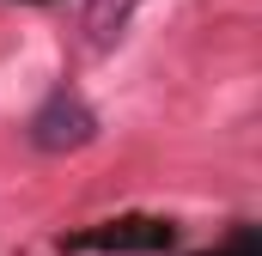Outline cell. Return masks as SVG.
<instances>
[{"mask_svg": "<svg viewBox=\"0 0 262 256\" xmlns=\"http://www.w3.org/2000/svg\"><path fill=\"white\" fill-rule=\"evenodd\" d=\"M207 256H262V238H256V226H232V238H226L220 250H207Z\"/></svg>", "mask_w": 262, "mask_h": 256, "instance_id": "277c9868", "label": "cell"}, {"mask_svg": "<svg viewBox=\"0 0 262 256\" xmlns=\"http://www.w3.org/2000/svg\"><path fill=\"white\" fill-rule=\"evenodd\" d=\"M146 0H85V12H79V31H85V43L92 49H110L122 31H128V18L140 12Z\"/></svg>", "mask_w": 262, "mask_h": 256, "instance_id": "3957f363", "label": "cell"}, {"mask_svg": "<svg viewBox=\"0 0 262 256\" xmlns=\"http://www.w3.org/2000/svg\"><path fill=\"white\" fill-rule=\"evenodd\" d=\"M177 220H159V214H122V220H98L85 232L61 238V250L73 256H165L177 250Z\"/></svg>", "mask_w": 262, "mask_h": 256, "instance_id": "6da1fadb", "label": "cell"}, {"mask_svg": "<svg viewBox=\"0 0 262 256\" xmlns=\"http://www.w3.org/2000/svg\"><path fill=\"white\" fill-rule=\"evenodd\" d=\"M25 134H31L37 153H79V146L98 140V110L85 98H73V92H49Z\"/></svg>", "mask_w": 262, "mask_h": 256, "instance_id": "7a4b0ae2", "label": "cell"}]
</instances>
